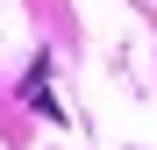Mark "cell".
I'll return each instance as SVG.
<instances>
[{
    "label": "cell",
    "mask_w": 157,
    "mask_h": 150,
    "mask_svg": "<svg viewBox=\"0 0 157 150\" xmlns=\"http://www.w3.org/2000/svg\"><path fill=\"white\" fill-rule=\"evenodd\" d=\"M21 100H29L36 114H57V100H50V57L29 64V79H21Z\"/></svg>",
    "instance_id": "obj_1"
}]
</instances>
